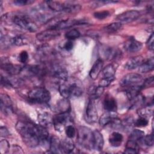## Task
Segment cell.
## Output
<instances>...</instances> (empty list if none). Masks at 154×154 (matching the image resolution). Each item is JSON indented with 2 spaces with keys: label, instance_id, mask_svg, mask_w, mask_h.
<instances>
[{
  "label": "cell",
  "instance_id": "obj_27",
  "mask_svg": "<svg viewBox=\"0 0 154 154\" xmlns=\"http://www.w3.org/2000/svg\"><path fill=\"white\" fill-rule=\"evenodd\" d=\"M139 152V146L138 143L131 140H128L124 153L128 154H136Z\"/></svg>",
  "mask_w": 154,
  "mask_h": 154
},
{
  "label": "cell",
  "instance_id": "obj_5",
  "mask_svg": "<svg viewBox=\"0 0 154 154\" xmlns=\"http://www.w3.org/2000/svg\"><path fill=\"white\" fill-rule=\"evenodd\" d=\"M93 131L86 126H80L77 133V141L82 147L88 150L93 149Z\"/></svg>",
  "mask_w": 154,
  "mask_h": 154
},
{
  "label": "cell",
  "instance_id": "obj_39",
  "mask_svg": "<svg viewBox=\"0 0 154 154\" xmlns=\"http://www.w3.org/2000/svg\"><path fill=\"white\" fill-rule=\"evenodd\" d=\"M109 14H110V13L109 11L103 10V11H96L94 13L93 16L95 18L99 20H103L106 18L108 16H109Z\"/></svg>",
  "mask_w": 154,
  "mask_h": 154
},
{
  "label": "cell",
  "instance_id": "obj_36",
  "mask_svg": "<svg viewBox=\"0 0 154 154\" xmlns=\"http://www.w3.org/2000/svg\"><path fill=\"white\" fill-rule=\"evenodd\" d=\"M80 36V32L76 29H72L65 34V37L69 40H75Z\"/></svg>",
  "mask_w": 154,
  "mask_h": 154
},
{
  "label": "cell",
  "instance_id": "obj_50",
  "mask_svg": "<svg viewBox=\"0 0 154 154\" xmlns=\"http://www.w3.org/2000/svg\"><path fill=\"white\" fill-rule=\"evenodd\" d=\"M0 134H1V137H7L8 135L9 132H8V131L7 129L6 128L1 126L0 128Z\"/></svg>",
  "mask_w": 154,
  "mask_h": 154
},
{
  "label": "cell",
  "instance_id": "obj_48",
  "mask_svg": "<svg viewBox=\"0 0 154 154\" xmlns=\"http://www.w3.org/2000/svg\"><path fill=\"white\" fill-rule=\"evenodd\" d=\"M153 76H151L147 79L145 80V81L143 82L142 84V87L144 88L145 87H149L152 85H153Z\"/></svg>",
  "mask_w": 154,
  "mask_h": 154
},
{
  "label": "cell",
  "instance_id": "obj_24",
  "mask_svg": "<svg viewBox=\"0 0 154 154\" xmlns=\"http://www.w3.org/2000/svg\"><path fill=\"white\" fill-rule=\"evenodd\" d=\"M49 150L52 153H61V140L56 136H52L49 141Z\"/></svg>",
  "mask_w": 154,
  "mask_h": 154
},
{
  "label": "cell",
  "instance_id": "obj_20",
  "mask_svg": "<svg viewBox=\"0 0 154 154\" xmlns=\"http://www.w3.org/2000/svg\"><path fill=\"white\" fill-rule=\"evenodd\" d=\"M103 64V63L101 58H98L95 61L89 73V75L91 79L95 80L98 77L100 71L102 69Z\"/></svg>",
  "mask_w": 154,
  "mask_h": 154
},
{
  "label": "cell",
  "instance_id": "obj_16",
  "mask_svg": "<svg viewBox=\"0 0 154 154\" xmlns=\"http://www.w3.org/2000/svg\"><path fill=\"white\" fill-rule=\"evenodd\" d=\"M143 46V44L134 38H129L124 43V49L128 52L132 53L140 51Z\"/></svg>",
  "mask_w": 154,
  "mask_h": 154
},
{
  "label": "cell",
  "instance_id": "obj_2",
  "mask_svg": "<svg viewBox=\"0 0 154 154\" xmlns=\"http://www.w3.org/2000/svg\"><path fill=\"white\" fill-rule=\"evenodd\" d=\"M2 20L11 22L19 28L29 32H35L37 25L26 15L19 13H8L1 16Z\"/></svg>",
  "mask_w": 154,
  "mask_h": 154
},
{
  "label": "cell",
  "instance_id": "obj_33",
  "mask_svg": "<svg viewBox=\"0 0 154 154\" xmlns=\"http://www.w3.org/2000/svg\"><path fill=\"white\" fill-rule=\"evenodd\" d=\"M144 136V132L140 129H134L130 134L129 140L138 142Z\"/></svg>",
  "mask_w": 154,
  "mask_h": 154
},
{
  "label": "cell",
  "instance_id": "obj_31",
  "mask_svg": "<svg viewBox=\"0 0 154 154\" xmlns=\"http://www.w3.org/2000/svg\"><path fill=\"white\" fill-rule=\"evenodd\" d=\"M115 73H116V68L111 64L107 65L102 70L103 78H114Z\"/></svg>",
  "mask_w": 154,
  "mask_h": 154
},
{
  "label": "cell",
  "instance_id": "obj_49",
  "mask_svg": "<svg viewBox=\"0 0 154 154\" xmlns=\"http://www.w3.org/2000/svg\"><path fill=\"white\" fill-rule=\"evenodd\" d=\"M73 47V43L72 40H69L68 41H67L64 45V48L67 51H71Z\"/></svg>",
  "mask_w": 154,
  "mask_h": 154
},
{
  "label": "cell",
  "instance_id": "obj_45",
  "mask_svg": "<svg viewBox=\"0 0 154 154\" xmlns=\"http://www.w3.org/2000/svg\"><path fill=\"white\" fill-rule=\"evenodd\" d=\"M34 1L32 0H16L13 1V3L16 5H27L34 3Z\"/></svg>",
  "mask_w": 154,
  "mask_h": 154
},
{
  "label": "cell",
  "instance_id": "obj_21",
  "mask_svg": "<svg viewBox=\"0 0 154 154\" xmlns=\"http://www.w3.org/2000/svg\"><path fill=\"white\" fill-rule=\"evenodd\" d=\"M52 76L57 79L59 80L61 83L66 81L69 79L68 73L66 70L61 67L58 66L54 69V70L52 72Z\"/></svg>",
  "mask_w": 154,
  "mask_h": 154
},
{
  "label": "cell",
  "instance_id": "obj_6",
  "mask_svg": "<svg viewBox=\"0 0 154 154\" xmlns=\"http://www.w3.org/2000/svg\"><path fill=\"white\" fill-rule=\"evenodd\" d=\"M28 97L29 101L34 103H46L51 99V94L46 88L37 87L29 91Z\"/></svg>",
  "mask_w": 154,
  "mask_h": 154
},
{
  "label": "cell",
  "instance_id": "obj_38",
  "mask_svg": "<svg viewBox=\"0 0 154 154\" xmlns=\"http://www.w3.org/2000/svg\"><path fill=\"white\" fill-rule=\"evenodd\" d=\"M12 43L17 46L24 45L26 43V39L21 35H17L12 38Z\"/></svg>",
  "mask_w": 154,
  "mask_h": 154
},
{
  "label": "cell",
  "instance_id": "obj_28",
  "mask_svg": "<svg viewBox=\"0 0 154 154\" xmlns=\"http://www.w3.org/2000/svg\"><path fill=\"white\" fill-rule=\"evenodd\" d=\"M102 54L105 59L112 60L113 58H115V57L117 55L118 52L113 48L106 46L105 48H103L102 51Z\"/></svg>",
  "mask_w": 154,
  "mask_h": 154
},
{
  "label": "cell",
  "instance_id": "obj_26",
  "mask_svg": "<svg viewBox=\"0 0 154 154\" xmlns=\"http://www.w3.org/2000/svg\"><path fill=\"white\" fill-rule=\"evenodd\" d=\"M70 109V103L68 99L65 98L59 100L55 106V110L58 112V113L69 112Z\"/></svg>",
  "mask_w": 154,
  "mask_h": 154
},
{
  "label": "cell",
  "instance_id": "obj_10",
  "mask_svg": "<svg viewBox=\"0 0 154 154\" xmlns=\"http://www.w3.org/2000/svg\"><path fill=\"white\" fill-rule=\"evenodd\" d=\"M140 14V12L137 10H128L117 16L116 19L121 23H128L137 19Z\"/></svg>",
  "mask_w": 154,
  "mask_h": 154
},
{
  "label": "cell",
  "instance_id": "obj_43",
  "mask_svg": "<svg viewBox=\"0 0 154 154\" xmlns=\"http://www.w3.org/2000/svg\"><path fill=\"white\" fill-rule=\"evenodd\" d=\"M1 85L3 86L4 87H5L7 88H11L12 87H13V85L12 84V82L6 77L3 76L2 75H1Z\"/></svg>",
  "mask_w": 154,
  "mask_h": 154
},
{
  "label": "cell",
  "instance_id": "obj_22",
  "mask_svg": "<svg viewBox=\"0 0 154 154\" xmlns=\"http://www.w3.org/2000/svg\"><path fill=\"white\" fill-rule=\"evenodd\" d=\"M142 88V84H138L129 87L126 92L128 99L130 100H133L138 94H140V91L141 90Z\"/></svg>",
  "mask_w": 154,
  "mask_h": 154
},
{
  "label": "cell",
  "instance_id": "obj_7",
  "mask_svg": "<svg viewBox=\"0 0 154 154\" xmlns=\"http://www.w3.org/2000/svg\"><path fill=\"white\" fill-rule=\"evenodd\" d=\"M84 119L88 123H93L97 119V112L95 105L94 99L90 98L87 102L85 113Z\"/></svg>",
  "mask_w": 154,
  "mask_h": 154
},
{
  "label": "cell",
  "instance_id": "obj_25",
  "mask_svg": "<svg viewBox=\"0 0 154 154\" xmlns=\"http://www.w3.org/2000/svg\"><path fill=\"white\" fill-rule=\"evenodd\" d=\"M123 139V135L120 133L118 132H114L109 137V142L112 146L119 147L121 145Z\"/></svg>",
  "mask_w": 154,
  "mask_h": 154
},
{
  "label": "cell",
  "instance_id": "obj_37",
  "mask_svg": "<svg viewBox=\"0 0 154 154\" xmlns=\"http://www.w3.org/2000/svg\"><path fill=\"white\" fill-rule=\"evenodd\" d=\"M140 141H141L145 146L148 147H151L153 145V134L147 135L146 136H144Z\"/></svg>",
  "mask_w": 154,
  "mask_h": 154
},
{
  "label": "cell",
  "instance_id": "obj_23",
  "mask_svg": "<svg viewBox=\"0 0 154 154\" xmlns=\"http://www.w3.org/2000/svg\"><path fill=\"white\" fill-rule=\"evenodd\" d=\"M103 107L106 111H116L117 103L115 99L111 96H107L103 100Z\"/></svg>",
  "mask_w": 154,
  "mask_h": 154
},
{
  "label": "cell",
  "instance_id": "obj_35",
  "mask_svg": "<svg viewBox=\"0 0 154 154\" xmlns=\"http://www.w3.org/2000/svg\"><path fill=\"white\" fill-rule=\"evenodd\" d=\"M103 88L101 87H95L90 90V98L96 99L100 97V96L103 93Z\"/></svg>",
  "mask_w": 154,
  "mask_h": 154
},
{
  "label": "cell",
  "instance_id": "obj_30",
  "mask_svg": "<svg viewBox=\"0 0 154 154\" xmlns=\"http://www.w3.org/2000/svg\"><path fill=\"white\" fill-rule=\"evenodd\" d=\"M73 143L69 140H64L61 141V153H71L74 149Z\"/></svg>",
  "mask_w": 154,
  "mask_h": 154
},
{
  "label": "cell",
  "instance_id": "obj_3",
  "mask_svg": "<svg viewBox=\"0 0 154 154\" xmlns=\"http://www.w3.org/2000/svg\"><path fill=\"white\" fill-rule=\"evenodd\" d=\"M59 92L65 99L75 98L81 96L83 93L81 85L76 81L68 82V79L59 85Z\"/></svg>",
  "mask_w": 154,
  "mask_h": 154
},
{
  "label": "cell",
  "instance_id": "obj_34",
  "mask_svg": "<svg viewBox=\"0 0 154 154\" xmlns=\"http://www.w3.org/2000/svg\"><path fill=\"white\" fill-rule=\"evenodd\" d=\"M122 23L117 22H113L111 23L108 24V25L105 26L103 28V29L105 31L108 32V33H112L116 32L117 31L119 30L122 27Z\"/></svg>",
  "mask_w": 154,
  "mask_h": 154
},
{
  "label": "cell",
  "instance_id": "obj_41",
  "mask_svg": "<svg viewBox=\"0 0 154 154\" xmlns=\"http://www.w3.org/2000/svg\"><path fill=\"white\" fill-rule=\"evenodd\" d=\"M135 126L141 128V127H145L148 125V121L146 118L143 117H140L138 119L136 120L134 123Z\"/></svg>",
  "mask_w": 154,
  "mask_h": 154
},
{
  "label": "cell",
  "instance_id": "obj_9",
  "mask_svg": "<svg viewBox=\"0 0 154 154\" xmlns=\"http://www.w3.org/2000/svg\"><path fill=\"white\" fill-rule=\"evenodd\" d=\"M70 120L69 112H60L53 117V125L56 131H61Z\"/></svg>",
  "mask_w": 154,
  "mask_h": 154
},
{
  "label": "cell",
  "instance_id": "obj_40",
  "mask_svg": "<svg viewBox=\"0 0 154 154\" xmlns=\"http://www.w3.org/2000/svg\"><path fill=\"white\" fill-rule=\"evenodd\" d=\"M66 134L69 138H72L76 135V129L73 125H68L66 127Z\"/></svg>",
  "mask_w": 154,
  "mask_h": 154
},
{
  "label": "cell",
  "instance_id": "obj_11",
  "mask_svg": "<svg viewBox=\"0 0 154 154\" xmlns=\"http://www.w3.org/2000/svg\"><path fill=\"white\" fill-rule=\"evenodd\" d=\"M82 22L79 20L76 19H64V20H59L54 22L51 24L48 28H53L57 30L63 29L66 28H70L75 25H79Z\"/></svg>",
  "mask_w": 154,
  "mask_h": 154
},
{
  "label": "cell",
  "instance_id": "obj_8",
  "mask_svg": "<svg viewBox=\"0 0 154 154\" xmlns=\"http://www.w3.org/2000/svg\"><path fill=\"white\" fill-rule=\"evenodd\" d=\"M143 81L142 76L138 73H130L125 75L120 81L122 87H130L140 84Z\"/></svg>",
  "mask_w": 154,
  "mask_h": 154
},
{
  "label": "cell",
  "instance_id": "obj_29",
  "mask_svg": "<svg viewBox=\"0 0 154 154\" xmlns=\"http://www.w3.org/2000/svg\"><path fill=\"white\" fill-rule=\"evenodd\" d=\"M154 68V59L151 58L143 62L139 67V71L141 73H147L152 71Z\"/></svg>",
  "mask_w": 154,
  "mask_h": 154
},
{
  "label": "cell",
  "instance_id": "obj_15",
  "mask_svg": "<svg viewBox=\"0 0 154 154\" xmlns=\"http://www.w3.org/2000/svg\"><path fill=\"white\" fill-rule=\"evenodd\" d=\"M1 111L6 115L10 114L12 111V102L10 97L5 94H1Z\"/></svg>",
  "mask_w": 154,
  "mask_h": 154
},
{
  "label": "cell",
  "instance_id": "obj_14",
  "mask_svg": "<svg viewBox=\"0 0 154 154\" xmlns=\"http://www.w3.org/2000/svg\"><path fill=\"white\" fill-rule=\"evenodd\" d=\"M1 68L8 73L11 75H16L20 73L22 70V67L17 64H13L8 60L1 59Z\"/></svg>",
  "mask_w": 154,
  "mask_h": 154
},
{
  "label": "cell",
  "instance_id": "obj_46",
  "mask_svg": "<svg viewBox=\"0 0 154 154\" xmlns=\"http://www.w3.org/2000/svg\"><path fill=\"white\" fill-rule=\"evenodd\" d=\"M153 40H154V35H153V33H152L150 35V36L149 37V39L147 40V42H146L147 47L150 51H153V49H154V45H153L154 41H153Z\"/></svg>",
  "mask_w": 154,
  "mask_h": 154
},
{
  "label": "cell",
  "instance_id": "obj_44",
  "mask_svg": "<svg viewBox=\"0 0 154 154\" xmlns=\"http://www.w3.org/2000/svg\"><path fill=\"white\" fill-rule=\"evenodd\" d=\"M10 149L8 142L6 140H2L0 142V149L1 153H7Z\"/></svg>",
  "mask_w": 154,
  "mask_h": 154
},
{
  "label": "cell",
  "instance_id": "obj_18",
  "mask_svg": "<svg viewBox=\"0 0 154 154\" xmlns=\"http://www.w3.org/2000/svg\"><path fill=\"white\" fill-rule=\"evenodd\" d=\"M104 140L102 134L97 129L93 131V149L100 151L102 150L103 147Z\"/></svg>",
  "mask_w": 154,
  "mask_h": 154
},
{
  "label": "cell",
  "instance_id": "obj_42",
  "mask_svg": "<svg viewBox=\"0 0 154 154\" xmlns=\"http://www.w3.org/2000/svg\"><path fill=\"white\" fill-rule=\"evenodd\" d=\"M114 80V78H103L99 82V86L101 87H106L111 84V83Z\"/></svg>",
  "mask_w": 154,
  "mask_h": 154
},
{
  "label": "cell",
  "instance_id": "obj_13",
  "mask_svg": "<svg viewBox=\"0 0 154 154\" xmlns=\"http://www.w3.org/2000/svg\"><path fill=\"white\" fill-rule=\"evenodd\" d=\"M118 119L117 114L116 111H106L101 116L99 119V124L103 127L108 125H111L112 127Z\"/></svg>",
  "mask_w": 154,
  "mask_h": 154
},
{
  "label": "cell",
  "instance_id": "obj_19",
  "mask_svg": "<svg viewBox=\"0 0 154 154\" xmlns=\"http://www.w3.org/2000/svg\"><path fill=\"white\" fill-rule=\"evenodd\" d=\"M38 121L39 125L46 128L53 125V117L49 112H43L38 116Z\"/></svg>",
  "mask_w": 154,
  "mask_h": 154
},
{
  "label": "cell",
  "instance_id": "obj_4",
  "mask_svg": "<svg viewBox=\"0 0 154 154\" xmlns=\"http://www.w3.org/2000/svg\"><path fill=\"white\" fill-rule=\"evenodd\" d=\"M46 6L53 11H64L67 13H78L80 10V5L77 4L61 2L60 1H45Z\"/></svg>",
  "mask_w": 154,
  "mask_h": 154
},
{
  "label": "cell",
  "instance_id": "obj_32",
  "mask_svg": "<svg viewBox=\"0 0 154 154\" xmlns=\"http://www.w3.org/2000/svg\"><path fill=\"white\" fill-rule=\"evenodd\" d=\"M153 105H147L146 106L140 108L137 111V113L140 117L147 118L153 115Z\"/></svg>",
  "mask_w": 154,
  "mask_h": 154
},
{
  "label": "cell",
  "instance_id": "obj_12",
  "mask_svg": "<svg viewBox=\"0 0 154 154\" xmlns=\"http://www.w3.org/2000/svg\"><path fill=\"white\" fill-rule=\"evenodd\" d=\"M60 35V32L59 30L53 28H48L38 32L36 35V37L37 40L40 42H47L52 39H55Z\"/></svg>",
  "mask_w": 154,
  "mask_h": 154
},
{
  "label": "cell",
  "instance_id": "obj_1",
  "mask_svg": "<svg viewBox=\"0 0 154 154\" xmlns=\"http://www.w3.org/2000/svg\"><path fill=\"white\" fill-rule=\"evenodd\" d=\"M16 129L25 144L30 147H37L49 138V132L46 128L40 125L20 120L16 123Z\"/></svg>",
  "mask_w": 154,
  "mask_h": 154
},
{
  "label": "cell",
  "instance_id": "obj_47",
  "mask_svg": "<svg viewBox=\"0 0 154 154\" xmlns=\"http://www.w3.org/2000/svg\"><path fill=\"white\" fill-rule=\"evenodd\" d=\"M19 61L21 63H25L28 60V52L25 51H22L19 54Z\"/></svg>",
  "mask_w": 154,
  "mask_h": 154
},
{
  "label": "cell",
  "instance_id": "obj_17",
  "mask_svg": "<svg viewBox=\"0 0 154 154\" xmlns=\"http://www.w3.org/2000/svg\"><path fill=\"white\" fill-rule=\"evenodd\" d=\"M144 62L142 56L137 55L130 58L125 63V68L128 70H133L139 67L140 65Z\"/></svg>",
  "mask_w": 154,
  "mask_h": 154
}]
</instances>
